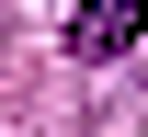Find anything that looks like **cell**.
<instances>
[{
  "label": "cell",
  "mask_w": 148,
  "mask_h": 137,
  "mask_svg": "<svg viewBox=\"0 0 148 137\" xmlns=\"http://www.w3.org/2000/svg\"><path fill=\"white\" fill-rule=\"evenodd\" d=\"M137 34H148V0H80V12H69V57H80V69L125 57Z\"/></svg>",
  "instance_id": "obj_1"
}]
</instances>
